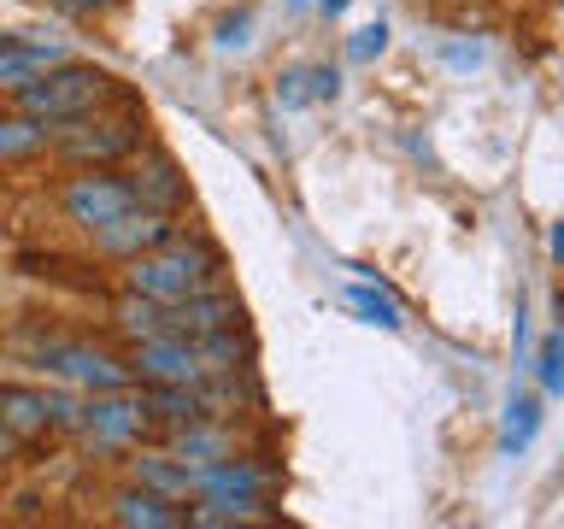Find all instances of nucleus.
Segmentation results:
<instances>
[{"instance_id":"obj_6","label":"nucleus","mask_w":564,"mask_h":529,"mask_svg":"<svg viewBox=\"0 0 564 529\" xmlns=\"http://www.w3.org/2000/svg\"><path fill=\"white\" fill-rule=\"evenodd\" d=\"M47 148L70 159V165H118L141 148V123H95V118H70L53 123Z\"/></svg>"},{"instance_id":"obj_26","label":"nucleus","mask_w":564,"mask_h":529,"mask_svg":"<svg viewBox=\"0 0 564 529\" xmlns=\"http://www.w3.org/2000/svg\"><path fill=\"white\" fill-rule=\"evenodd\" d=\"M53 7L70 12V18H106V12L118 7V0H53Z\"/></svg>"},{"instance_id":"obj_27","label":"nucleus","mask_w":564,"mask_h":529,"mask_svg":"<svg viewBox=\"0 0 564 529\" xmlns=\"http://www.w3.org/2000/svg\"><path fill=\"white\" fill-rule=\"evenodd\" d=\"M317 12H324V18H341V12H347V0H317Z\"/></svg>"},{"instance_id":"obj_12","label":"nucleus","mask_w":564,"mask_h":529,"mask_svg":"<svg viewBox=\"0 0 564 529\" xmlns=\"http://www.w3.org/2000/svg\"><path fill=\"white\" fill-rule=\"evenodd\" d=\"M112 523H123V529H183V500H165V494L130 483V488L112 494Z\"/></svg>"},{"instance_id":"obj_20","label":"nucleus","mask_w":564,"mask_h":529,"mask_svg":"<svg viewBox=\"0 0 564 529\" xmlns=\"http://www.w3.org/2000/svg\"><path fill=\"white\" fill-rule=\"evenodd\" d=\"M347 300L365 312V324H377V330H400V306H394L388 294H377V289H352Z\"/></svg>"},{"instance_id":"obj_21","label":"nucleus","mask_w":564,"mask_h":529,"mask_svg":"<svg viewBox=\"0 0 564 529\" xmlns=\"http://www.w3.org/2000/svg\"><path fill=\"white\" fill-rule=\"evenodd\" d=\"M77 412H83V400L70 395V388H47V418H53V430H77Z\"/></svg>"},{"instance_id":"obj_4","label":"nucleus","mask_w":564,"mask_h":529,"mask_svg":"<svg viewBox=\"0 0 564 529\" xmlns=\"http://www.w3.org/2000/svg\"><path fill=\"white\" fill-rule=\"evenodd\" d=\"M77 430L95 453H135L153 430V412H148V400L135 395V382L130 388H100L95 400H83Z\"/></svg>"},{"instance_id":"obj_3","label":"nucleus","mask_w":564,"mask_h":529,"mask_svg":"<svg viewBox=\"0 0 564 529\" xmlns=\"http://www.w3.org/2000/svg\"><path fill=\"white\" fill-rule=\"evenodd\" d=\"M30 359H35V370H47L53 382L83 388V395H100V388H130L135 382L130 359H118V353H106L95 342H77V335H42Z\"/></svg>"},{"instance_id":"obj_18","label":"nucleus","mask_w":564,"mask_h":529,"mask_svg":"<svg viewBox=\"0 0 564 529\" xmlns=\"http://www.w3.org/2000/svg\"><path fill=\"white\" fill-rule=\"evenodd\" d=\"M194 347H200V365H206V377H224V370H247V335L241 324L236 330H212V335H194Z\"/></svg>"},{"instance_id":"obj_15","label":"nucleus","mask_w":564,"mask_h":529,"mask_svg":"<svg viewBox=\"0 0 564 529\" xmlns=\"http://www.w3.org/2000/svg\"><path fill=\"white\" fill-rule=\"evenodd\" d=\"M130 471H135L141 488L165 494V500H183V506L194 500V465H183L176 453H135Z\"/></svg>"},{"instance_id":"obj_7","label":"nucleus","mask_w":564,"mask_h":529,"mask_svg":"<svg viewBox=\"0 0 564 529\" xmlns=\"http://www.w3.org/2000/svg\"><path fill=\"white\" fill-rule=\"evenodd\" d=\"M276 488H282V471L271 458L224 453L212 465H194V494H212V500H271Z\"/></svg>"},{"instance_id":"obj_1","label":"nucleus","mask_w":564,"mask_h":529,"mask_svg":"<svg viewBox=\"0 0 564 529\" xmlns=\"http://www.w3.org/2000/svg\"><path fill=\"white\" fill-rule=\"evenodd\" d=\"M224 271V253L212 247L200 229H171V241H159L153 253H135L123 259V289L141 294V300H159V306H176L188 300L194 289H212Z\"/></svg>"},{"instance_id":"obj_24","label":"nucleus","mask_w":564,"mask_h":529,"mask_svg":"<svg viewBox=\"0 0 564 529\" xmlns=\"http://www.w3.org/2000/svg\"><path fill=\"white\" fill-rule=\"evenodd\" d=\"M306 95H312V100H335V95H341V71H335V65H317Z\"/></svg>"},{"instance_id":"obj_13","label":"nucleus","mask_w":564,"mask_h":529,"mask_svg":"<svg viewBox=\"0 0 564 529\" xmlns=\"http://www.w3.org/2000/svg\"><path fill=\"white\" fill-rule=\"evenodd\" d=\"M276 506L271 500H212V494H194L183 506V523L194 529H247V523H271Z\"/></svg>"},{"instance_id":"obj_5","label":"nucleus","mask_w":564,"mask_h":529,"mask_svg":"<svg viewBox=\"0 0 564 529\" xmlns=\"http://www.w3.org/2000/svg\"><path fill=\"white\" fill-rule=\"evenodd\" d=\"M130 206H135V194H130V183H123L112 165H88V171H77V176L59 183V212L77 229H88V236H95L100 224L123 218Z\"/></svg>"},{"instance_id":"obj_22","label":"nucleus","mask_w":564,"mask_h":529,"mask_svg":"<svg viewBox=\"0 0 564 529\" xmlns=\"http://www.w3.org/2000/svg\"><path fill=\"white\" fill-rule=\"evenodd\" d=\"M382 47H388V24H382V18H377V24H365V30H352V42H347V53H352L359 65H370Z\"/></svg>"},{"instance_id":"obj_23","label":"nucleus","mask_w":564,"mask_h":529,"mask_svg":"<svg viewBox=\"0 0 564 529\" xmlns=\"http://www.w3.org/2000/svg\"><path fill=\"white\" fill-rule=\"evenodd\" d=\"M541 388H546V395H558V388H564V342H558V335H546V342H541Z\"/></svg>"},{"instance_id":"obj_19","label":"nucleus","mask_w":564,"mask_h":529,"mask_svg":"<svg viewBox=\"0 0 564 529\" xmlns=\"http://www.w3.org/2000/svg\"><path fill=\"white\" fill-rule=\"evenodd\" d=\"M535 430H541V400H535V395H518V400H511V418H506L500 447H506V453H523L529 441H535Z\"/></svg>"},{"instance_id":"obj_11","label":"nucleus","mask_w":564,"mask_h":529,"mask_svg":"<svg viewBox=\"0 0 564 529\" xmlns=\"http://www.w3.org/2000/svg\"><path fill=\"white\" fill-rule=\"evenodd\" d=\"M241 324V300L229 289H194L188 300H176L171 306V330L176 335H212V330H236Z\"/></svg>"},{"instance_id":"obj_8","label":"nucleus","mask_w":564,"mask_h":529,"mask_svg":"<svg viewBox=\"0 0 564 529\" xmlns=\"http://www.w3.org/2000/svg\"><path fill=\"white\" fill-rule=\"evenodd\" d=\"M130 159H135V165L123 171V183H130L135 206H148V212H165V218H176V212L188 206V176L176 171V159H171L165 148H135Z\"/></svg>"},{"instance_id":"obj_14","label":"nucleus","mask_w":564,"mask_h":529,"mask_svg":"<svg viewBox=\"0 0 564 529\" xmlns=\"http://www.w3.org/2000/svg\"><path fill=\"white\" fill-rule=\"evenodd\" d=\"M171 453L183 458V465H212V458L236 453V435H229V423H218V418H194V423H176L171 430Z\"/></svg>"},{"instance_id":"obj_16","label":"nucleus","mask_w":564,"mask_h":529,"mask_svg":"<svg viewBox=\"0 0 564 529\" xmlns=\"http://www.w3.org/2000/svg\"><path fill=\"white\" fill-rule=\"evenodd\" d=\"M53 123L30 118V112H0V165H18V159H35L47 148Z\"/></svg>"},{"instance_id":"obj_10","label":"nucleus","mask_w":564,"mask_h":529,"mask_svg":"<svg viewBox=\"0 0 564 529\" xmlns=\"http://www.w3.org/2000/svg\"><path fill=\"white\" fill-rule=\"evenodd\" d=\"M171 229H176V218H165V212L130 206L123 218L95 229V247H100L106 259H135V253H153L159 241H171Z\"/></svg>"},{"instance_id":"obj_25","label":"nucleus","mask_w":564,"mask_h":529,"mask_svg":"<svg viewBox=\"0 0 564 529\" xmlns=\"http://www.w3.org/2000/svg\"><path fill=\"white\" fill-rule=\"evenodd\" d=\"M300 83H306V71H282V77H276V100H282V106H306L312 95H306Z\"/></svg>"},{"instance_id":"obj_2","label":"nucleus","mask_w":564,"mask_h":529,"mask_svg":"<svg viewBox=\"0 0 564 529\" xmlns=\"http://www.w3.org/2000/svg\"><path fill=\"white\" fill-rule=\"evenodd\" d=\"M12 100H18V112L42 118V123H70V118H95L100 106H112L118 83L106 77V71H95V65L65 60V65H47L35 83L12 88Z\"/></svg>"},{"instance_id":"obj_17","label":"nucleus","mask_w":564,"mask_h":529,"mask_svg":"<svg viewBox=\"0 0 564 529\" xmlns=\"http://www.w3.org/2000/svg\"><path fill=\"white\" fill-rule=\"evenodd\" d=\"M118 335H130V342H153V335L171 330V306H159V300H141V294H123L118 312H112Z\"/></svg>"},{"instance_id":"obj_9","label":"nucleus","mask_w":564,"mask_h":529,"mask_svg":"<svg viewBox=\"0 0 564 529\" xmlns=\"http://www.w3.org/2000/svg\"><path fill=\"white\" fill-rule=\"evenodd\" d=\"M130 370L135 382H206L194 335H176V330L153 335V342H130Z\"/></svg>"}]
</instances>
